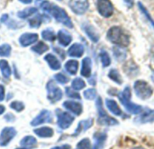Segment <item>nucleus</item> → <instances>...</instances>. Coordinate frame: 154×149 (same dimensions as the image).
Wrapping results in <instances>:
<instances>
[{
    "instance_id": "obj_1",
    "label": "nucleus",
    "mask_w": 154,
    "mask_h": 149,
    "mask_svg": "<svg viewBox=\"0 0 154 149\" xmlns=\"http://www.w3.org/2000/svg\"><path fill=\"white\" fill-rule=\"evenodd\" d=\"M107 40L113 44L120 48H126L130 44V36L129 34L119 26L111 27L106 33Z\"/></svg>"
},
{
    "instance_id": "obj_2",
    "label": "nucleus",
    "mask_w": 154,
    "mask_h": 149,
    "mask_svg": "<svg viewBox=\"0 0 154 149\" xmlns=\"http://www.w3.org/2000/svg\"><path fill=\"white\" fill-rule=\"evenodd\" d=\"M117 97L120 101V103L123 104V106L125 108V110L134 115L141 114L143 112V108L141 105H138L136 103H134L131 102V97H132V91L130 86H126L123 92H120L117 94Z\"/></svg>"
},
{
    "instance_id": "obj_3",
    "label": "nucleus",
    "mask_w": 154,
    "mask_h": 149,
    "mask_svg": "<svg viewBox=\"0 0 154 149\" xmlns=\"http://www.w3.org/2000/svg\"><path fill=\"white\" fill-rule=\"evenodd\" d=\"M97 111V123L102 126H116L118 124L117 120L109 116L103 107V101L101 97H98L96 102Z\"/></svg>"
},
{
    "instance_id": "obj_4",
    "label": "nucleus",
    "mask_w": 154,
    "mask_h": 149,
    "mask_svg": "<svg viewBox=\"0 0 154 149\" xmlns=\"http://www.w3.org/2000/svg\"><path fill=\"white\" fill-rule=\"evenodd\" d=\"M48 13H50L59 22L64 24L68 28H73V23L71 22L70 17L68 15V13H66V11L63 8H61L56 4H51Z\"/></svg>"
},
{
    "instance_id": "obj_5",
    "label": "nucleus",
    "mask_w": 154,
    "mask_h": 149,
    "mask_svg": "<svg viewBox=\"0 0 154 149\" xmlns=\"http://www.w3.org/2000/svg\"><path fill=\"white\" fill-rule=\"evenodd\" d=\"M134 90L137 97L143 101L151 98L153 94V88L149 83L144 80L135 81L134 85Z\"/></svg>"
},
{
    "instance_id": "obj_6",
    "label": "nucleus",
    "mask_w": 154,
    "mask_h": 149,
    "mask_svg": "<svg viewBox=\"0 0 154 149\" xmlns=\"http://www.w3.org/2000/svg\"><path fill=\"white\" fill-rule=\"evenodd\" d=\"M97 9L99 14L105 18H109L114 13V6L110 0H97Z\"/></svg>"
},
{
    "instance_id": "obj_7",
    "label": "nucleus",
    "mask_w": 154,
    "mask_h": 149,
    "mask_svg": "<svg viewBox=\"0 0 154 149\" xmlns=\"http://www.w3.org/2000/svg\"><path fill=\"white\" fill-rule=\"evenodd\" d=\"M47 91H48V99L51 103H56L62 98L63 95L62 91L60 90V88H59L56 85V84L52 80H51L47 84Z\"/></svg>"
},
{
    "instance_id": "obj_8",
    "label": "nucleus",
    "mask_w": 154,
    "mask_h": 149,
    "mask_svg": "<svg viewBox=\"0 0 154 149\" xmlns=\"http://www.w3.org/2000/svg\"><path fill=\"white\" fill-rule=\"evenodd\" d=\"M69 5L73 13L80 15L88 11L89 7V2L88 0H69Z\"/></svg>"
},
{
    "instance_id": "obj_9",
    "label": "nucleus",
    "mask_w": 154,
    "mask_h": 149,
    "mask_svg": "<svg viewBox=\"0 0 154 149\" xmlns=\"http://www.w3.org/2000/svg\"><path fill=\"white\" fill-rule=\"evenodd\" d=\"M58 116V126L61 130H67L70 127L72 122L74 121V117L69 112H61L60 110L56 111Z\"/></svg>"
},
{
    "instance_id": "obj_10",
    "label": "nucleus",
    "mask_w": 154,
    "mask_h": 149,
    "mask_svg": "<svg viewBox=\"0 0 154 149\" xmlns=\"http://www.w3.org/2000/svg\"><path fill=\"white\" fill-rule=\"evenodd\" d=\"M15 134L16 131L14 128H5L0 134V146L5 147L8 145V143L14 139Z\"/></svg>"
},
{
    "instance_id": "obj_11",
    "label": "nucleus",
    "mask_w": 154,
    "mask_h": 149,
    "mask_svg": "<svg viewBox=\"0 0 154 149\" xmlns=\"http://www.w3.org/2000/svg\"><path fill=\"white\" fill-rule=\"evenodd\" d=\"M63 106L69 111L70 112H72L73 114L79 116L82 112H83V106L79 102H75V101H66L63 103Z\"/></svg>"
},
{
    "instance_id": "obj_12",
    "label": "nucleus",
    "mask_w": 154,
    "mask_h": 149,
    "mask_svg": "<svg viewBox=\"0 0 154 149\" xmlns=\"http://www.w3.org/2000/svg\"><path fill=\"white\" fill-rule=\"evenodd\" d=\"M83 30L85 31V33L87 34V36L94 42V43H97L98 40H99V33L97 32V31L96 30V28L90 24V23H84L83 24Z\"/></svg>"
},
{
    "instance_id": "obj_13",
    "label": "nucleus",
    "mask_w": 154,
    "mask_h": 149,
    "mask_svg": "<svg viewBox=\"0 0 154 149\" xmlns=\"http://www.w3.org/2000/svg\"><path fill=\"white\" fill-rule=\"evenodd\" d=\"M52 121V116H51V112H49V111H42L38 117H36L32 122L31 124L32 126H37V125H40V124H42V123H45V122H51Z\"/></svg>"
},
{
    "instance_id": "obj_14",
    "label": "nucleus",
    "mask_w": 154,
    "mask_h": 149,
    "mask_svg": "<svg viewBox=\"0 0 154 149\" xmlns=\"http://www.w3.org/2000/svg\"><path fill=\"white\" fill-rule=\"evenodd\" d=\"M91 71H92L91 58L88 57L84 58L82 60V64H81V71H80L81 76L86 78H89L91 76Z\"/></svg>"
},
{
    "instance_id": "obj_15",
    "label": "nucleus",
    "mask_w": 154,
    "mask_h": 149,
    "mask_svg": "<svg viewBox=\"0 0 154 149\" xmlns=\"http://www.w3.org/2000/svg\"><path fill=\"white\" fill-rule=\"evenodd\" d=\"M107 135L106 132H97L94 134V146L92 149H103L105 147Z\"/></svg>"
},
{
    "instance_id": "obj_16",
    "label": "nucleus",
    "mask_w": 154,
    "mask_h": 149,
    "mask_svg": "<svg viewBox=\"0 0 154 149\" xmlns=\"http://www.w3.org/2000/svg\"><path fill=\"white\" fill-rule=\"evenodd\" d=\"M106 105L107 107V109L116 116H119V117H124V112L121 110V108L119 107L118 103L113 100V99H106Z\"/></svg>"
},
{
    "instance_id": "obj_17",
    "label": "nucleus",
    "mask_w": 154,
    "mask_h": 149,
    "mask_svg": "<svg viewBox=\"0 0 154 149\" xmlns=\"http://www.w3.org/2000/svg\"><path fill=\"white\" fill-rule=\"evenodd\" d=\"M38 40V35L36 33H23L19 38V42L23 47H27Z\"/></svg>"
},
{
    "instance_id": "obj_18",
    "label": "nucleus",
    "mask_w": 154,
    "mask_h": 149,
    "mask_svg": "<svg viewBox=\"0 0 154 149\" xmlns=\"http://www.w3.org/2000/svg\"><path fill=\"white\" fill-rule=\"evenodd\" d=\"M84 52H85L84 46L79 43H74L68 49V55L73 58H80L83 56Z\"/></svg>"
},
{
    "instance_id": "obj_19",
    "label": "nucleus",
    "mask_w": 154,
    "mask_h": 149,
    "mask_svg": "<svg viewBox=\"0 0 154 149\" xmlns=\"http://www.w3.org/2000/svg\"><path fill=\"white\" fill-rule=\"evenodd\" d=\"M93 123H94L93 119H88L87 121H81L79 123L78 127H77V129H76V130H75V132H74V134L72 136L73 137H78L79 134H81V133L85 132L87 130H88L93 125Z\"/></svg>"
},
{
    "instance_id": "obj_20",
    "label": "nucleus",
    "mask_w": 154,
    "mask_h": 149,
    "mask_svg": "<svg viewBox=\"0 0 154 149\" xmlns=\"http://www.w3.org/2000/svg\"><path fill=\"white\" fill-rule=\"evenodd\" d=\"M57 38H58V40H59L60 44L61 46H63V47H67L68 45H69L71 40H72L71 35L65 30L59 31V32L57 34Z\"/></svg>"
},
{
    "instance_id": "obj_21",
    "label": "nucleus",
    "mask_w": 154,
    "mask_h": 149,
    "mask_svg": "<svg viewBox=\"0 0 154 149\" xmlns=\"http://www.w3.org/2000/svg\"><path fill=\"white\" fill-rule=\"evenodd\" d=\"M136 121L140 123H149L154 122V110H147L146 112H143L140 116L136 119Z\"/></svg>"
},
{
    "instance_id": "obj_22",
    "label": "nucleus",
    "mask_w": 154,
    "mask_h": 149,
    "mask_svg": "<svg viewBox=\"0 0 154 149\" xmlns=\"http://www.w3.org/2000/svg\"><path fill=\"white\" fill-rule=\"evenodd\" d=\"M44 59L48 62L50 67L53 70H59L61 67L60 62L59 61V59L52 54H47L44 57Z\"/></svg>"
},
{
    "instance_id": "obj_23",
    "label": "nucleus",
    "mask_w": 154,
    "mask_h": 149,
    "mask_svg": "<svg viewBox=\"0 0 154 149\" xmlns=\"http://www.w3.org/2000/svg\"><path fill=\"white\" fill-rule=\"evenodd\" d=\"M124 69H125V72L126 73L127 76H135L138 73H139V69H138V67L135 65V63H134L132 60L127 62L125 67H124Z\"/></svg>"
},
{
    "instance_id": "obj_24",
    "label": "nucleus",
    "mask_w": 154,
    "mask_h": 149,
    "mask_svg": "<svg viewBox=\"0 0 154 149\" xmlns=\"http://www.w3.org/2000/svg\"><path fill=\"white\" fill-rule=\"evenodd\" d=\"M20 144L22 146V148L18 149H32L36 145V139L33 137L28 136V137L23 138L21 140Z\"/></svg>"
},
{
    "instance_id": "obj_25",
    "label": "nucleus",
    "mask_w": 154,
    "mask_h": 149,
    "mask_svg": "<svg viewBox=\"0 0 154 149\" xmlns=\"http://www.w3.org/2000/svg\"><path fill=\"white\" fill-rule=\"evenodd\" d=\"M65 69L69 74H70L72 76L76 75L78 72V69H79V62L74 59H70V60L67 61L65 64Z\"/></svg>"
},
{
    "instance_id": "obj_26",
    "label": "nucleus",
    "mask_w": 154,
    "mask_h": 149,
    "mask_svg": "<svg viewBox=\"0 0 154 149\" xmlns=\"http://www.w3.org/2000/svg\"><path fill=\"white\" fill-rule=\"evenodd\" d=\"M33 131L37 136H39L41 138H51L53 136V130L51 128H48V127L36 129Z\"/></svg>"
},
{
    "instance_id": "obj_27",
    "label": "nucleus",
    "mask_w": 154,
    "mask_h": 149,
    "mask_svg": "<svg viewBox=\"0 0 154 149\" xmlns=\"http://www.w3.org/2000/svg\"><path fill=\"white\" fill-rule=\"evenodd\" d=\"M108 77L117 85H122L123 84V78H122L120 73L118 72V70H116L115 68L111 69L108 72Z\"/></svg>"
},
{
    "instance_id": "obj_28",
    "label": "nucleus",
    "mask_w": 154,
    "mask_h": 149,
    "mask_svg": "<svg viewBox=\"0 0 154 149\" xmlns=\"http://www.w3.org/2000/svg\"><path fill=\"white\" fill-rule=\"evenodd\" d=\"M99 58H100V61L102 63L103 67H107L110 66L111 64V58L110 55L108 54L107 51L106 50H101L99 53Z\"/></svg>"
},
{
    "instance_id": "obj_29",
    "label": "nucleus",
    "mask_w": 154,
    "mask_h": 149,
    "mask_svg": "<svg viewBox=\"0 0 154 149\" xmlns=\"http://www.w3.org/2000/svg\"><path fill=\"white\" fill-rule=\"evenodd\" d=\"M0 70L2 71V74L5 78H9L11 76V69L8 65V63L5 60H0Z\"/></svg>"
},
{
    "instance_id": "obj_30",
    "label": "nucleus",
    "mask_w": 154,
    "mask_h": 149,
    "mask_svg": "<svg viewBox=\"0 0 154 149\" xmlns=\"http://www.w3.org/2000/svg\"><path fill=\"white\" fill-rule=\"evenodd\" d=\"M138 6H139V9H140V11L143 13V14L145 16V18L147 19V21L152 24V26L153 27L154 29V20L152 19V15L150 14V13H149V11L147 10V8L143 4V3H141V2H139L138 3Z\"/></svg>"
},
{
    "instance_id": "obj_31",
    "label": "nucleus",
    "mask_w": 154,
    "mask_h": 149,
    "mask_svg": "<svg viewBox=\"0 0 154 149\" xmlns=\"http://www.w3.org/2000/svg\"><path fill=\"white\" fill-rule=\"evenodd\" d=\"M36 12H37V9H36L35 7H29V8H25V9L23 10V11L18 12L17 15H18V17L21 18V19H25V18L29 17L30 15L35 13Z\"/></svg>"
},
{
    "instance_id": "obj_32",
    "label": "nucleus",
    "mask_w": 154,
    "mask_h": 149,
    "mask_svg": "<svg viewBox=\"0 0 154 149\" xmlns=\"http://www.w3.org/2000/svg\"><path fill=\"white\" fill-rule=\"evenodd\" d=\"M32 51H34V52H36L38 54H42V53L46 52L49 49V46L46 45L42 41H39L36 45H34L32 48Z\"/></svg>"
},
{
    "instance_id": "obj_33",
    "label": "nucleus",
    "mask_w": 154,
    "mask_h": 149,
    "mask_svg": "<svg viewBox=\"0 0 154 149\" xmlns=\"http://www.w3.org/2000/svg\"><path fill=\"white\" fill-rule=\"evenodd\" d=\"M86 86V83L83 79L79 78V77H77L75 78L73 81H72V84H71V87L72 89L76 90V91H79V90H81L83 88H85Z\"/></svg>"
},
{
    "instance_id": "obj_34",
    "label": "nucleus",
    "mask_w": 154,
    "mask_h": 149,
    "mask_svg": "<svg viewBox=\"0 0 154 149\" xmlns=\"http://www.w3.org/2000/svg\"><path fill=\"white\" fill-rule=\"evenodd\" d=\"M42 37L43 40H48V41H54L56 39V35L51 30H44L42 31Z\"/></svg>"
},
{
    "instance_id": "obj_35",
    "label": "nucleus",
    "mask_w": 154,
    "mask_h": 149,
    "mask_svg": "<svg viewBox=\"0 0 154 149\" xmlns=\"http://www.w3.org/2000/svg\"><path fill=\"white\" fill-rule=\"evenodd\" d=\"M113 52L117 60H122V59H125V57H126V53L120 48V47H114L113 48Z\"/></svg>"
},
{
    "instance_id": "obj_36",
    "label": "nucleus",
    "mask_w": 154,
    "mask_h": 149,
    "mask_svg": "<svg viewBox=\"0 0 154 149\" xmlns=\"http://www.w3.org/2000/svg\"><path fill=\"white\" fill-rule=\"evenodd\" d=\"M97 90L95 88H89V89H87L85 92H84V97L87 99V100H95L96 97H97Z\"/></svg>"
},
{
    "instance_id": "obj_37",
    "label": "nucleus",
    "mask_w": 154,
    "mask_h": 149,
    "mask_svg": "<svg viewBox=\"0 0 154 149\" xmlns=\"http://www.w3.org/2000/svg\"><path fill=\"white\" fill-rule=\"evenodd\" d=\"M77 148L78 149H92L91 142L88 139H83L82 140L79 142V144L77 145Z\"/></svg>"
},
{
    "instance_id": "obj_38",
    "label": "nucleus",
    "mask_w": 154,
    "mask_h": 149,
    "mask_svg": "<svg viewBox=\"0 0 154 149\" xmlns=\"http://www.w3.org/2000/svg\"><path fill=\"white\" fill-rule=\"evenodd\" d=\"M66 94L68 97L71 98V99H76V100H80L81 99V96L79 93L76 92V90L74 89H71L69 87H67L66 88Z\"/></svg>"
},
{
    "instance_id": "obj_39",
    "label": "nucleus",
    "mask_w": 154,
    "mask_h": 149,
    "mask_svg": "<svg viewBox=\"0 0 154 149\" xmlns=\"http://www.w3.org/2000/svg\"><path fill=\"white\" fill-rule=\"evenodd\" d=\"M11 53V46L9 44H3L0 46V57H8Z\"/></svg>"
},
{
    "instance_id": "obj_40",
    "label": "nucleus",
    "mask_w": 154,
    "mask_h": 149,
    "mask_svg": "<svg viewBox=\"0 0 154 149\" xmlns=\"http://www.w3.org/2000/svg\"><path fill=\"white\" fill-rule=\"evenodd\" d=\"M55 79H56L59 83H60V84H67V83L69 81V78L67 76H65L64 74H62V73L56 74V75H55Z\"/></svg>"
},
{
    "instance_id": "obj_41",
    "label": "nucleus",
    "mask_w": 154,
    "mask_h": 149,
    "mask_svg": "<svg viewBox=\"0 0 154 149\" xmlns=\"http://www.w3.org/2000/svg\"><path fill=\"white\" fill-rule=\"evenodd\" d=\"M42 18H41V16L40 15H37L36 17H34V18H32V19H31L30 21H29V23H30V26L31 27H39L40 25H41V23H42Z\"/></svg>"
},
{
    "instance_id": "obj_42",
    "label": "nucleus",
    "mask_w": 154,
    "mask_h": 149,
    "mask_svg": "<svg viewBox=\"0 0 154 149\" xmlns=\"http://www.w3.org/2000/svg\"><path fill=\"white\" fill-rule=\"evenodd\" d=\"M10 106H11L12 109L15 110L16 112H21V111H23L24 109V105L21 102H13Z\"/></svg>"
},
{
    "instance_id": "obj_43",
    "label": "nucleus",
    "mask_w": 154,
    "mask_h": 149,
    "mask_svg": "<svg viewBox=\"0 0 154 149\" xmlns=\"http://www.w3.org/2000/svg\"><path fill=\"white\" fill-rule=\"evenodd\" d=\"M5 98V89H4V86L0 85V102L3 101Z\"/></svg>"
},
{
    "instance_id": "obj_44",
    "label": "nucleus",
    "mask_w": 154,
    "mask_h": 149,
    "mask_svg": "<svg viewBox=\"0 0 154 149\" xmlns=\"http://www.w3.org/2000/svg\"><path fill=\"white\" fill-rule=\"evenodd\" d=\"M71 147L69 145H62L60 147H55V148H52L51 149H70Z\"/></svg>"
},
{
    "instance_id": "obj_45",
    "label": "nucleus",
    "mask_w": 154,
    "mask_h": 149,
    "mask_svg": "<svg viewBox=\"0 0 154 149\" xmlns=\"http://www.w3.org/2000/svg\"><path fill=\"white\" fill-rule=\"evenodd\" d=\"M60 49H58V48H54V50L56 51V52H58L60 56H61V58H65V53L62 51V50H60Z\"/></svg>"
},
{
    "instance_id": "obj_46",
    "label": "nucleus",
    "mask_w": 154,
    "mask_h": 149,
    "mask_svg": "<svg viewBox=\"0 0 154 149\" xmlns=\"http://www.w3.org/2000/svg\"><path fill=\"white\" fill-rule=\"evenodd\" d=\"M124 1H125V3L127 4V6H128L129 8H131V7L134 6V0H124Z\"/></svg>"
},
{
    "instance_id": "obj_47",
    "label": "nucleus",
    "mask_w": 154,
    "mask_h": 149,
    "mask_svg": "<svg viewBox=\"0 0 154 149\" xmlns=\"http://www.w3.org/2000/svg\"><path fill=\"white\" fill-rule=\"evenodd\" d=\"M5 119L7 121H13L14 120V116H12V115L9 113V114H7V115L5 117Z\"/></svg>"
},
{
    "instance_id": "obj_48",
    "label": "nucleus",
    "mask_w": 154,
    "mask_h": 149,
    "mask_svg": "<svg viewBox=\"0 0 154 149\" xmlns=\"http://www.w3.org/2000/svg\"><path fill=\"white\" fill-rule=\"evenodd\" d=\"M7 19H8V15L5 13V14H4V15L1 17V22H5V21H6Z\"/></svg>"
},
{
    "instance_id": "obj_49",
    "label": "nucleus",
    "mask_w": 154,
    "mask_h": 149,
    "mask_svg": "<svg viewBox=\"0 0 154 149\" xmlns=\"http://www.w3.org/2000/svg\"><path fill=\"white\" fill-rule=\"evenodd\" d=\"M20 2H22V3H23V4H31L32 2V0H19Z\"/></svg>"
},
{
    "instance_id": "obj_50",
    "label": "nucleus",
    "mask_w": 154,
    "mask_h": 149,
    "mask_svg": "<svg viewBox=\"0 0 154 149\" xmlns=\"http://www.w3.org/2000/svg\"><path fill=\"white\" fill-rule=\"evenodd\" d=\"M130 149H146L144 147H142V146H135V147H133Z\"/></svg>"
},
{
    "instance_id": "obj_51",
    "label": "nucleus",
    "mask_w": 154,
    "mask_h": 149,
    "mask_svg": "<svg viewBox=\"0 0 154 149\" xmlns=\"http://www.w3.org/2000/svg\"><path fill=\"white\" fill-rule=\"evenodd\" d=\"M5 112V107L3 105H0V114H2Z\"/></svg>"
},
{
    "instance_id": "obj_52",
    "label": "nucleus",
    "mask_w": 154,
    "mask_h": 149,
    "mask_svg": "<svg viewBox=\"0 0 154 149\" xmlns=\"http://www.w3.org/2000/svg\"><path fill=\"white\" fill-rule=\"evenodd\" d=\"M152 80H153V82H154V75L152 76Z\"/></svg>"
}]
</instances>
